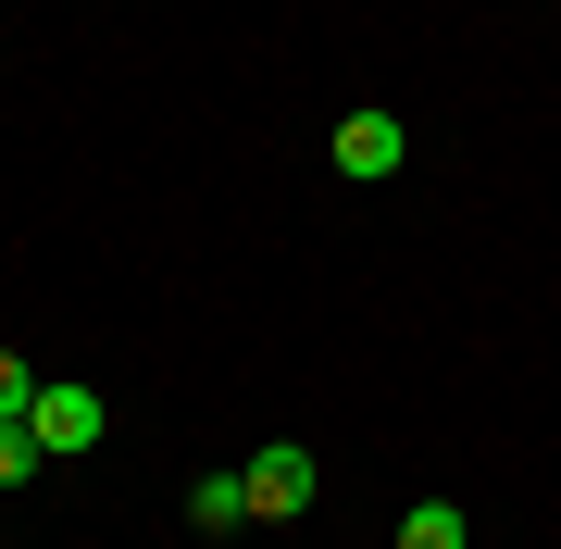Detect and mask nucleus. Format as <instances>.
<instances>
[{
    "label": "nucleus",
    "mask_w": 561,
    "mask_h": 549,
    "mask_svg": "<svg viewBox=\"0 0 561 549\" xmlns=\"http://www.w3.org/2000/svg\"><path fill=\"white\" fill-rule=\"evenodd\" d=\"M25 437H38L50 462H88V449L113 437V400H101V387H76V375H50V387H38V412H25Z\"/></svg>",
    "instance_id": "1"
},
{
    "label": "nucleus",
    "mask_w": 561,
    "mask_h": 549,
    "mask_svg": "<svg viewBox=\"0 0 561 549\" xmlns=\"http://www.w3.org/2000/svg\"><path fill=\"white\" fill-rule=\"evenodd\" d=\"M238 474H250V525H300L312 488H324V462H312L300 437H275V449H262V462H238Z\"/></svg>",
    "instance_id": "2"
},
{
    "label": "nucleus",
    "mask_w": 561,
    "mask_h": 549,
    "mask_svg": "<svg viewBox=\"0 0 561 549\" xmlns=\"http://www.w3.org/2000/svg\"><path fill=\"white\" fill-rule=\"evenodd\" d=\"M324 163L375 187V175H400V163H412V125H400V113H350L337 138H324Z\"/></svg>",
    "instance_id": "3"
},
{
    "label": "nucleus",
    "mask_w": 561,
    "mask_h": 549,
    "mask_svg": "<svg viewBox=\"0 0 561 549\" xmlns=\"http://www.w3.org/2000/svg\"><path fill=\"white\" fill-rule=\"evenodd\" d=\"M187 525H201V537L250 525V474H187Z\"/></svg>",
    "instance_id": "4"
},
{
    "label": "nucleus",
    "mask_w": 561,
    "mask_h": 549,
    "mask_svg": "<svg viewBox=\"0 0 561 549\" xmlns=\"http://www.w3.org/2000/svg\"><path fill=\"white\" fill-rule=\"evenodd\" d=\"M400 549H474L461 500H412V512H400Z\"/></svg>",
    "instance_id": "5"
},
{
    "label": "nucleus",
    "mask_w": 561,
    "mask_h": 549,
    "mask_svg": "<svg viewBox=\"0 0 561 549\" xmlns=\"http://www.w3.org/2000/svg\"><path fill=\"white\" fill-rule=\"evenodd\" d=\"M38 387H50V375L25 363V350H0V425H25V412H38Z\"/></svg>",
    "instance_id": "6"
},
{
    "label": "nucleus",
    "mask_w": 561,
    "mask_h": 549,
    "mask_svg": "<svg viewBox=\"0 0 561 549\" xmlns=\"http://www.w3.org/2000/svg\"><path fill=\"white\" fill-rule=\"evenodd\" d=\"M38 474H50V449L25 437V425H0V488H38Z\"/></svg>",
    "instance_id": "7"
}]
</instances>
